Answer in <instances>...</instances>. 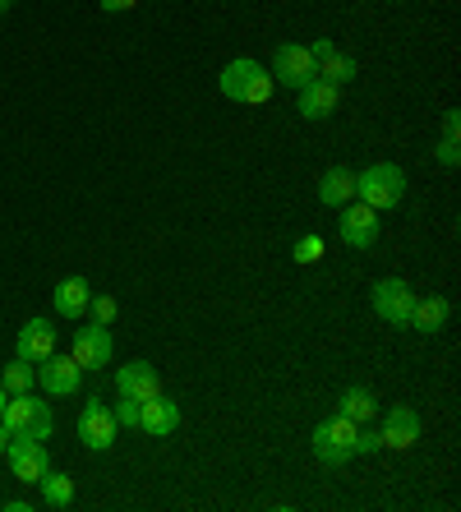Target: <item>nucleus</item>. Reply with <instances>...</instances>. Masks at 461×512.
<instances>
[{"label": "nucleus", "instance_id": "nucleus-1", "mask_svg": "<svg viewBox=\"0 0 461 512\" xmlns=\"http://www.w3.org/2000/svg\"><path fill=\"white\" fill-rule=\"evenodd\" d=\"M217 88H222L226 102H240V107H263V102L277 93V79L268 74V65L240 56V60H231V65H222Z\"/></svg>", "mask_w": 461, "mask_h": 512}, {"label": "nucleus", "instance_id": "nucleus-13", "mask_svg": "<svg viewBox=\"0 0 461 512\" xmlns=\"http://www.w3.org/2000/svg\"><path fill=\"white\" fill-rule=\"evenodd\" d=\"M56 346H60L56 319H28L24 328H19V337H14V356L28 360V365H37V360H47Z\"/></svg>", "mask_w": 461, "mask_h": 512}, {"label": "nucleus", "instance_id": "nucleus-19", "mask_svg": "<svg viewBox=\"0 0 461 512\" xmlns=\"http://www.w3.org/2000/svg\"><path fill=\"white\" fill-rule=\"evenodd\" d=\"M355 199V171L351 167H328L319 176V203L323 208H342Z\"/></svg>", "mask_w": 461, "mask_h": 512}, {"label": "nucleus", "instance_id": "nucleus-31", "mask_svg": "<svg viewBox=\"0 0 461 512\" xmlns=\"http://www.w3.org/2000/svg\"><path fill=\"white\" fill-rule=\"evenodd\" d=\"M97 5H102L107 14H125V10H134L139 0H97Z\"/></svg>", "mask_w": 461, "mask_h": 512}, {"label": "nucleus", "instance_id": "nucleus-14", "mask_svg": "<svg viewBox=\"0 0 461 512\" xmlns=\"http://www.w3.org/2000/svg\"><path fill=\"white\" fill-rule=\"evenodd\" d=\"M153 393H162V374H157L153 360H130L125 370H116V397L148 402Z\"/></svg>", "mask_w": 461, "mask_h": 512}, {"label": "nucleus", "instance_id": "nucleus-34", "mask_svg": "<svg viewBox=\"0 0 461 512\" xmlns=\"http://www.w3.org/2000/svg\"><path fill=\"white\" fill-rule=\"evenodd\" d=\"M5 443H10V434H5V425H0V453H5Z\"/></svg>", "mask_w": 461, "mask_h": 512}, {"label": "nucleus", "instance_id": "nucleus-4", "mask_svg": "<svg viewBox=\"0 0 461 512\" xmlns=\"http://www.w3.org/2000/svg\"><path fill=\"white\" fill-rule=\"evenodd\" d=\"M355 420H346L342 411L328 420H319L314 425V457H319L323 466H346L355 457Z\"/></svg>", "mask_w": 461, "mask_h": 512}, {"label": "nucleus", "instance_id": "nucleus-29", "mask_svg": "<svg viewBox=\"0 0 461 512\" xmlns=\"http://www.w3.org/2000/svg\"><path fill=\"white\" fill-rule=\"evenodd\" d=\"M332 51H337V42H332V37H314V42H309V56H314V60H328Z\"/></svg>", "mask_w": 461, "mask_h": 512}, {"label": "nucleus", "instance_id": "nucleus-28", "mask_svg": "<svg viewBox=\"0 0 461 512\" xmlns=\"http://www.w3.org/2000/svg\"><path fill=\"white\" fill-rule=\"evenodd\" d=\"M434 157L443 162V167H457V162H461V143H457V139H438Z\"/></svg>", "mask_w": 461, "mask_h": 512}, {"label": "nucleus", "instance_id": "nucleus-27", "mask_svg": "<svg viewBox=\"0 0 461 512\" xmlns=\"http://www.w3.org/2000/svg\"><path fill=\"white\" fill-rule=\"evenodd\" d=\"M323 259V240L319 236H300L296 240V263H319Z\"/></svg>", "mask_w": 461, "mask_h": 512}, {"label": "nucleus", "instance_id": "nucleus-16", "mask_svg": "<svg viewBox=\"0 0 461 512\" xmlns=\"http://www.w3.org/2000/svg\"><path fill=\"white\" fill-rule=\"evenodd\" d=\"M448 319H452L448 296H415V310H411V319H406V328L420 337H434L448 328Z\"/></svg>", "mask_w": 461, "mask_h": 512}, {"label": "nucleus", "instance_id": "nucleus-30", "mask_svg": "<svg viewBox=\"0 0 461 512\" xmlns=\"http://www.w3.org/2000/svg\"><path fill=\"white\" fill-rule=\"evenodd\" d=\"M461 134V111L452 107V111H443V139H457Z\"/></svg>", "mask_w": 461, "mask_h": 512}, {"label": "nucleus", "instance_id": "nucleus-33", "mask_svg": "<svg viewBox=\"0 0 461 512\" xmlns=\"http://www.w3.org/2000/svg\"><path fill=\"white\" fill-rule=\"evenodd\" d=\"M5 402H10V393H5V383H0V416H5Z\"/></svg>", "mask_w": 461, "mask_h": 512}, {"label": "nucleus", "instance_id": "nucleus-24", "mask_svg": "<svg viewBox=\"0 0 461 512\" xmlns=\"http://www.w3.org/2000/svg\"><path fill=\"white\" fill-rule=\"evenodd\" d=\"M88 314H93V323H116V314H120V305H116V296H93L88 300Z\"/></svg>", "mask_w": 461, "mask_h": 512}, {"label": "nucleus", "instance_id": "nucleus-9", "mask_svg": "<svg viewBox=\"0 0 461 512\" xmlns=\"http://www.w3.org/2000/svg\"><path fill=\"white\" fill-rule=\"evenodd\" d=\"M116 411H111L102 397H93V402L79 411V443L83 448H93V453H107V448H116Z\"/></svg>", "mask_w": 461, "mask_h": 512}, {"label": "nucleus", "instance_id": "nucleus-7", "mask_svg": "<svg viewBox=\"0 0 461 512\" xmlns=\"http://www.w3.org/2000/svg\"><path fill=\"white\" fill-rule=\"evenodd\" d=\"M369 305H374V314H379L383 323L406 328V319H411V310H415V291L402 277H383V282L369 286Z\"/></svg>", "mask_w": 461, "mask_h": 512}, {"label": "nucleus", "instance_id": "nucleus-11", "mask_svg": "<svg viewBox=\"0 0 461 512\" xmlns=\"http://www.w3.org/2000/svg\"><path fill=\"white\" fill-rule=\"evenodd\" d=\"M5 462H10L14 480H24V485H37L51 471V453L42 439H10L5 443Z\"/></svg>", "mask_w": 461, "mask_h": 512}, {"label": "nucleus", "instance_id": "nucleus-26", "mask_svg": "<svg viewBox=\"0 0 461 512\" xmlns=\"http://www.w3.org/2000/svg\"><path fill=\"white\" fill-rule=\"evenodd\" d=\"M111 411H116V425L120 429H139V402H134V397H116V406H111Z\"/></svg>", "mask_w": 461, "mask_h": 512}, {"label": "nucleus", "instance_id": "nucleus-12", "mask_svg": "<svg viewBox=\"0 0 461 512\" xmlns=\"http://www.w3.org/2000/svg\"><path fill=\"white\" fill-rule=\"evenodd\" d=\"M420 434H425V420H420V411H415V406H388V411H383V425H379L383 448L406 453V448H415V443H420Z\"/></svg>", "mask_w": 461, "mask_h": 512}, {"label": "nucleus", "instance_id": "nucleus-10", "mask_svg": "<svg viewBox=\"0 0 461 512\" xmlns=\"http://www.w3.org/2000/svg\"><path fill=\"white\" fill-rule=\"evenodd\" d=\"M37 388L47 397H70L83 388V370L74 356H60V351H51L47 360H37Z\"/></svg>", "mask_w": 461, "mask_h": 512}, {"label": "nucleus", "instance_id": "nucleus-5", "mask_svg": "<svg viewBox=\"0 0 461 512\" xmlns=\"http://www.w3.org/2000/svg\"><path fill=\"white\" fill-rule=\"evenodd\" d=\"M70 356L79 360V370H107L111 356H116V342H111V328L107 323H83L70 333Z\"/></svg>", "mask_w": 461, "mask_h": 512}, {"label": "nucleus", "instance_id": "nucleus-35", "mask_svg": "<svg viewBox=\"0 0 461 512\" xmlns=\"http://www.w3.org/2000/svg\"><path fill=\"white\" fill-rule=\"evenodd\" d=\"M10 5H14V0H0V14H10Z\"/></svg>", "mask_w": 461, "mask_h": 512}, {"label": "nucleus", "instance_id": "nucleus-2", "mask_svg": "<svg viewBox=\"0 0 461 512\" xmlns=\"http://www.w3.org/2000/svg\"><path fill=\"white\" fill-rule=\"evenodd\" d=\"M0 425H5V434H10V439H42V443H47L51 429H56V416H51L47 397H37V393H10Z\"/></svg>", "mask_w": 461, "mask_h": 512}, {"label": "nucleus", "instance_id": "nucleus-23", "mask_svg": "<svg viewBox=\"0 0 461 512\" xmlns=\"http://www.w3.org/2000/svg\"><path fill=\"white\" fill-rule=\"evenodd\" d=\"M0 383H5V393H33L37 388V365H28V360L14 356L5 370H0Z\"/></svg>", "mask_w": 461, "mask_h": 512}, {"label": "nucleus", "instance_id": "nucleus-8", "mask_svg": "<svg viewBox=\"0 0 461 512\" xmlns=\"http://www.w3.org/2000/svg\"><path fill=\"white\" fill-rule=\"evenodd\" d=\"M268 74L286 88H305L309 79H319V60L309 56V47H300V42H282V47L272 51Z\"/></svg>", "mask_w": 461, "mask_h": 512}, {"label": "nucleus", "instance_id": "nucleus-17", "mask_svg": "<svg viewBox=\"0 0 461 512\" xmlns=\"http://www.w3.org/2000/svg\"><path fill=\"white\" fill-rule=\"evenodd\" d=\"M337 102H342V88L323 84V79H309L305 88H296V111L305 120H328L337 111Z\"/></svg>", "mask_w": 461, "mask_h": 512}, {"label": "nucleus", "instance_id": "nucleus-20", "mask_svg": "<svg viewBox=\"0 0 461 512\" xmlns=\"http://www.w3.org/2000/svg\"><path fill=\"white\" fill-rule=\"evenodd\" d=\"M337 411H342L346 420H355V425H365V420L379 416V397L369 393V388H346V393L337 397Z\"/></svg>", "mask_w": 461, "mask_h": 512}, {"label": "nucleus", "instance_id": "nucleus-21", "mask_svg": "<svg viewBox=\"0 0 461 512\" xmlns=\"http://www.w3.org/2000/svg\"><path fill=\"white\" fill-rule=\"evenodd\" d=\"M360 74V65H355V56H346V51H332L328 60H319V79L332 88H346Z\"/></svg>", "mask_w": 461, "mask_h": 512}, {"label": "nucleus", "instance_id": "nucleus-22", "mask_svg": "<svg viewBox=\"0 0 461 512\" xmlns=\"http://www.w3.org/2000/svg\"><path fill=\"white\" fill-rule=\"evenodd\" d=\"M37 489H42V503H47V508H70L74 503V480L65 476V471H47V476L37 480Z\"/></svg>", "mask_w": 461, "mask_h": 512}, {"label": "nucleus", "instance_id": "nucleus-15", "mask_svg": "<svg viewBox=\"0 0 461 512\" xmlns=\"http://www.w3.org/2000/svg\"><path fill=\"white\" fill-rule=\"evenodd\" d=\"M139 429H143V434H153V439H166V434H176V429H180V406H176V397L153 393L148 402H139Z\"/></svg>", "mask_w": 461, "mask_h": 512}, {"label": "nucleus", "instance_id": "nucleus-32", "mask_svg": "<svg viewBox=\"0 0 461 512\" xmlns=\"http://www.w3.org/2000/svg\"><path fill=\"white\" fill-rule=\"evenodd\" d=\"M5 512H33V503H28V499H10V503H5Z\"/></svg>", "mask_w": 461, "mask_h": 512}, {"label": "nucleus", "instance_id": "nucleus-3", "mask_svg": "<svg viewBox=\"0 0 461 512\" xmlns=\"http://www.w3.org/2000/svg\"><path fill=\"white\" fill-rule=\"evenodd\" d=\"M355 199L388 213V208H397L406 199V171L397 162H374V167L355 171Z\"/></svg>", "mask_w": 461, "mask_h": 512}, {"label": "nucleus", "instance_id": "nucleus-18", "mask_svg": "<svg viewBox=\"0 0 461 512\" xmlns=\"http://www.w3.org/2000/svg\"><path fill=\"white\" fill-rule=\"evenodd\" d=\"M88 300H93L88 277H60L56 291H51V305H56L60 319H79V314H88Z\"/></svg>", "mask_w": 461, "mask_h": 512}, {"label": "nucleus", "instance_id": "nucleus-25", "mask_svg": "<svg viewBox=\"0 0 461 512\" xmlns=\"http://www.w3.org/2000/svg\"><path fill=\"white\" fill-rule=\"evenodd\" d=\"M374 453H383V439H379V429H355V457H374Z\"/></svg>", "mask_w": 461, "mask_h": 512}, {"label": "nucleus", "instance_id": "nucleus-6", "mask_svg": "<svg viewBox=\"0 0 461 512\" xmlns=\"http://www.w3.org/2000/svg\"><path fill=\"white\" fill-rule=\"evenodd\" d=\"M379 231H383L379 208H369V203H360V199L342 203V217H337V236H342V245H351V250H369V245L379 240Z\"/></svg>", "mask_w": 461, "mask_h": 512}]
</instances>
